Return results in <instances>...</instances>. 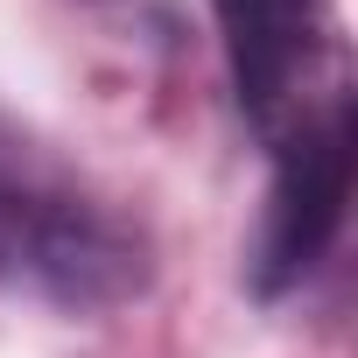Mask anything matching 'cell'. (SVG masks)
Wrapping results in <instances>:
<instances>
[{"mask_svg": "<svg viewBox=\"0 0 358 358\" xmlns=\"http://www.w3.org/2000/svg\"><path fill=\"white\" fill-rule=\"evenodd\" d=\"M0 281L57 309H120L148 288V239L36 155L0 197Z\"/></svg>", "mask_w": 358, "mask_h": 358, "instance_id": "1", "label": "cell"}, {"mask_svg": "<svg viewBox=\"0 0 358 358\" xmlns=\"http://www.w3.org/2000/svg\"><path fill=\"white\" fill-rule=\"evenodd\" d=\"M225 71L239 92V113L274 141L309 106H323L344 78L330 71V8L323 0H211Z\"/></svg>", "mask_w": 358, "mask_h": 358, "instance_id": "3", "label": "cell"}, {"mask_svg": "<svg viewBox=\"0 0 358 358\" xmlns=\"http://www.w3.org/2000/svg\"><path fill=\"white\" fill-rule=\"evenodd\" d=\"M29 162H36V148H29V141H15L8 127H0V197L22 183V169H29Z\"/></svg>", "mask_w": 358, "mask_h": 358, "instance_id": "4", "label": "cell"}, {"mask_svg": "<svg viewBox=\"0 0 358 358\" xmlns=\"http://www.w3.org/2000/svg\"><path fill=\"white\" fill-rule=\"evenodd\" d=\"M351 92L337 85L323 106H309L288 134H274V183L267 211L253 232V288L288 295L295 281L316 274L330 239L344 232L351 204Z\"/></svg>", "mask_w": 358, "mask_h": 358, "instance_id": "2", "label": "cell"}]
</instances>
